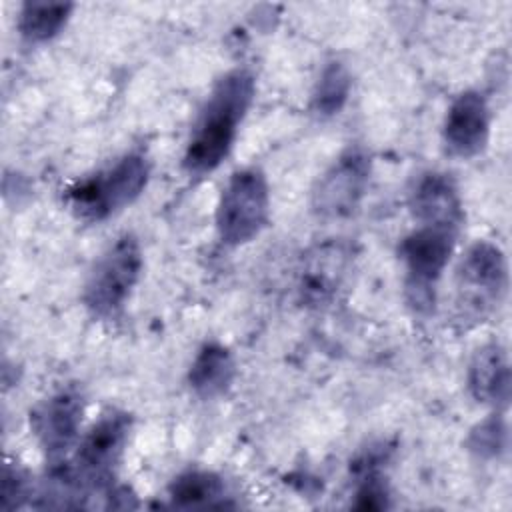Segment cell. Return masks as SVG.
<instances>
[{"instance_id":"obj_16","label":"cell","mask_w":512,"mask_h":512,"mask_svg":"<svg viewBox=\"0 0 512 512\" xmlns=\"http://www.w3.org/2000/svg\"><path fill=\"white\" fill-rule=\"evenodd\" d=\"M72 8L70 2H26L18 12V30L28 42H46L66 26Z\"/></svg>"},{"instance_id":"obj_4","label":"cell","mask_w":512,"mask_h":512,"mask_svg":"<svg viewBox=\"0 0 512 512\" xmlns=\"http://www.w3.org/2000/svg\"><path fill=\"white\" fill-rule=\"evenodd\" d=\"M142 274V250L134 234L126 232L96 260L84 284L82 302L94 318H116Z\"/></svg>"},{"instance_id":"obj_19","label":"cell","mask_w":512,"mask_h":512,"mask_svg":"<svg viewBox=\"0 0 512 512\" xmlns=\"http://www.w3.org/2000/svg\"><path fill=\"white\" fill-rule=\"evenodd\" d=\"M30 496V482L18 466H4L2 474V508H18Z\"/></svg>"},{"instance_id":"obj_8","label":"cell","mask_w":512,"mask_h":512,"mask_svg":"<svg viewBox=\"0 0 512 512\" xmlns=\"http://www.w3.org/2000/svg\"><path fill=\"white\" fill-rule=\"evenodd\" d=\"M372 162L366 150L348 148L320 176L312 192V210L324 220L350 218L368 190Z\"/></svg>"},{"instance_id":"obj_3","label":"cell","mask_w":512,"mask_h":512,"mask_svg":"<svg viewBox=\"0 0 512 512\" xmlns=\"http://www.w3.org/2000/svg\"><path fill=\"white\" fill-rule=\"evenodd\" d=\"M460 226L420 224L400 244V260L406 272V298L416 312L434 306L436 282L440 280L456 246Z\"/></svg>"},{"instance_id":"obj_20","label":"cell","mask_w":512,"mask_h":512,"mask_svg":"<svg viewBox=\"0 0 512 512\" xmlns=\"http://www.w3.org/2000/svg\"><path fill=\"white\" fill-rule=\"evenodd\" d=\"M386 498H388V490H386V484L382 482V478L374 472H366L356 490L354 508H362V510L386 508L388 506Z\"/></svg>"},{"instance_id":"obj_7","label":"cell","mask_w":512,"mask_h":512,"mask_svg":"<svg viewBox=\"0 0 512 512\" xmlns=\"http://www.w3.org/2000/svg\"><path fill=\"white\" fill-rule=\"evenodd\" d=\"M130 428V414L112 408L104 412L82 436L76 450V464L72 468L88 490H108L112 470L120 462Z\"/></svg>"},{"instance_id":"obj_10","label":"cell","mask_w":512,"mask_h":512,"mask_svg":"<svg viewBox=\"0 0 512 512\" xmlns=\"http://www.w3.org/2000/svg\"><path fill=\"white\" fill-rule=\"evenodd\" d=\"M442 136L446 148L458 158L478 156L490 136V110L486 98L476 90L458 94L444 118Z\"/></svg>"},{"instance_id":"obj_2","label":"cell","mask_w":512,"mask_h":512,"mask_svg":"<svg viewBox=\"0 0 512 512\" xmlns=\"http://www.w3.org/2000/svg\"><path fill=\"white\" fill-rule=\"evenodd\" d=\"M150 164L140 152H130L114 164L74 182L64 202L82 222H102L130 206L146 188Z\"/></svg>"},{"instance_id":"obj_17","label":"cell","mask_w":512,"mask_h":512,"mask_svg":"<svg viewBox=\"0 0 512 512\" xmlns=\"http://www.w3.org/2000/svg\"><path fill=\"white\" fill-rule=\"evenodd\" d=\"M350 74L342 62H328L314 86L312 92V110L318 116H334L338 114L350 94Z\"/></svg>"},{"instance_id":"obj_6","label":"cell","mask_w":512,"mask_h":512,"mask_svg":"<svg viewBox=\"0 0 512 512\" xmlns=\"http://www.w3.org/2000/svg\"><path fill=\"white\" fill-rule=\"evenodd\" d=\"M270 192L262 170H236L222 188L216 206V232L222 244L242 246L268 224Z\"/></svg>"},{"instance_id":"obj_14","label":"cell","mask_w":512,"mask_h":512,"mask_svg":"<svg viewBox=\"0 0 512 512\" xmlns=\"http://www.w3.org/2000/svg\"><path fill=\"white\" fill-rule=\"evenodd\" d=\"M234 372V360L228 348L218 342H206L192 360L188 384L200 398H218L230 388Z\"/></svg>"},{"instance_id":"obj_5","label":"cell","mask_w":512,"mask_h":512,"mask_svg":"<svg viewBox=\"0 0 512 512\" xmlns=\"http://www.w3.org/2000/svg\"><path fill=\"white\" fill-rule=\"evenodd\" d=\"M508 288L504 252L486 240L474 242L456 270V310L462 322H484L502 302Z\"/></svg>"},{"instance_id":"obj_11","label":"cell","mask_w":512,"mask_h":512,"mask_svg":"<svg viewBox=\"0 0 512 512\" xmlns=\"http://www.w3.org/2000/svg\"><path fill=\"white\" fill-rule=\"evenodd\" d=\"M410 208L420 224L460 226L464 220L458 188L442 172H426L416 180L410 192Z\"/></svg>"},{"instance_id":"obj_18","label":"cell","mask_w":512,"mask_h":512,"mask_svg":"<svg viewBox=\"0 0 512 512\" xmlns=\"http://www.w3.org/2000/svg\"><path fill=\"white\" fill-rule=\"evenodd\" d=\"M468 448L480 458H496L506 448V424L500 414H492L472 428L468 436Z\"/></svg>"},{"instance_id":"obj_12","label":"cell","mask_w":512,"mask_h":512,"mask_svg":"<svg viewBox=\"0 0 512 512\" xmlns=\"http://www.w3.org/2000/svg\"><path fill=\"white\" fill-rule=\"evenodd\" d=\"M468 390L480 404L502 410L510 400V364L504 346L498 342L478 348L468 366Z\"/></svg>"},{"instance_id":"obj_15","label":"cell","mask_w":512,"mask_h":512,"mask_svg":"<svg viewBox=\"0 0 512 512\" xmlns=\"http://www.w3.org/2000/svg\"><path fill=\"white\" fill-rule=\"evenodd\" d=\"M168 498L176 508L228 506L222 478L208 470H188L178 474L168 486Z\"/></svg>"},{"instance_id":"obj_9","label":"cell","mask_w":512,"mask_h":512,"mask_svg":"<svg viewBox=\"0 0 512 512\" xmlns=\"http://www.w3.org/2000/svg\"><path fill=\"white\" fill-rule=\"evenodd\" d=\"M84 414V398L78 388L66 386L32 412V432L44 454L60 462L62 456L76 444Z\"/></svg>"},{"instance_id":"obj_13","label":"cell","mask_w":512,"mask_h":512,"mask_svg":"<svg viewBox=\"0 0 512 512\" xmlns=\"http://www.w3.org/2000/svg\"><path fill=\"white\" fill-rule=\"evenodd\" d=\"M348 268V252L340 244H322L304 260L298 290L310 304H326L340 288Z\"/></svg>"},{"instance_id":"obj_1","label":"cell","mask_w":512,"mask_h":512,"mask_svg":"<svg viewBox=\"0 0 512 512\" xmlns=\"http://www.w3.org/2000/svg\"><path fill=\"white\" fill-rule=\"evenodd\" d=\"M254 92L256 82L246 68H234L216 80L186 142L182 168L188 176L202 178L222 164L254 100Z\"/></svg>"}]
</instances>
